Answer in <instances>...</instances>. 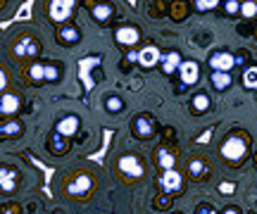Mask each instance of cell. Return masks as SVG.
<instances>
[{"label":"cell","instance_id":"obj_1","mask_svg":"<svg viewBox=\"0 0 257 214\" xmlns=\"http://www.w3.org/2000/svg\"><path fill=\"white\" fill-rule=\"evenodd\" d=\"M221 157L229 159V162H240V159H245L248 155V140L238 136V133H231L229 138L221 143Z\"/></svg>","mask_w":257,"mask_h":214},{"label":"cell","instance_id":"obj_2","mask_svg":"<svg viewBox=\"0 0 257 214\" xmlns=\"http://www.w3.org/2000/svg\"><path fill=\"white\" fill-rule=\"evenodd\" d=\"M131 129H134V136L136 138H150V136H155V119L150 117V114H136L134 121H131Z\"/></svg>","mask_w":257,"mask_h":214},{"label":"cell","instance_id":"obj_3","mask_svg":"<svg viewBox=\"0 0 257 214\" xmlns=\"http://www.w3.org/2000/svg\"><path fill=\"white\" fill-rule=\"evenodd\" d=\"M181 183H184V178L179 171L174 169H162V174H160V190L167 193V195H172V193H179L181 190Z\"/></svg>","mask_w":257,"mask_h":214},{"label":"cell","instance_id":"obj_4","mask_svg":"<svg viewBox=\"0 0 257 214\" xmlns=\"http://www.w3.org/2000/svg\"><path fill=\"white\" fill-rule=\"evenodd\" d=\"M74 5H76V0H50V5H48L50 19H53V22H57V24H62L64 19L72 15Z\"/></svg>","mask_w":257,"mask_h":214},{"label":"cell","instance_id":"obj_5","mask_svg":"<svg viewBox=\"0 0 257 214\" xmlns=\"http://www.w3.org/2000/svg\"><path fill=\"white\" fill-rule=\"evenodd\" d=\"M117 167H119V171L128 181L143 176V164H141V159H138L136 155H124V157H119V164H117Z\"/></svg>","mask_w":257,"mask_h":214},{"label":"cell","instance_id":"obj_6","mask_svg":"<svg viewBox=\"0 0 257 214\" xmlns=\"http://www.w3.org/2000/svg\"><path fill=\"white\" fill-rule=\"evenodd\" d=\"M93 190V178L88 174H79L76 178H72L69 183H67V193L69 195H76V197H83L88 195Z\"/></svg>","mask_w":257,"mask_h":214},{"label":"cell","instance_id":"obj_7","mask_svg":"<svg viewBox=\"0 0 257 214\" xmlns=\"http://www.w3.org/2000/svg\"><path fill=\"white\" fill-rule=\"evenodd\" d=\"M236 65V57L231 55L229 50H217L210 55V67L214 72H231Z\"/></svg>","mask_w":257,"mask_h":214},{"label":"cell","instance_id":"obj_8","mask_svg":"<svg viewBox=\"0 0 257 214\" xmlns=\"http://www.w3.org/2000/svg\"><path fill=\"white\" fill-rule=\"evenodd\" d=\"M41 53V43L31 36H22L15 43V55L17 57H36Z\"/></svg>","mask_w":257,"mask_h":214},{"label":"cell","instance_id":"obj_9","mask_svg":"<svg viewBox=\"0 0 257 214\" xmlns=\"http://www.w3.org/2000/svg\"><path fill=\"white\" fill-rule=\"evenodd\" d=\"M19 107H22V98L17 93L3 91V95H0V114L3 117H12V114L19 112Z\"/></svg>","mask_w":257,"mask_h":214},{"label":"cell","instance_id":"obj_10","mask_svg":"<svg viewBox=\"0 0 257 214\" xmlns=\"http://www.w3.org/2000/svg\"><path fill=\"white\" fill-rule=\"evenodd\" d=\"M200 76V65L193 62V60H186L184 65L179 67V79H181V86H193Z\"/></svg>","mask_w":257,"mask_h":214},{"label":"cell","instance_id":"obj_11","mask_svg":"<svg viewBox=\"0 0 257 214\" xmlns=\"http://www.w3.org/2000/svg\"><path fill=\"white\" fill-rule=\"evenodd\" d=\"M114 38H117V43H119V46L131 48V46H136L138 41H141V31H138L136 27H121V29H117Z\"/></svg>","mask_w":257,"mask_h":214},{"label":"cell","instance_id":"obj_12","mask_svg":"<svg viewBox=\"0 0 257 214\" xmlns=\"http://www.w3.org/2000/svg\"><path fill=\"white\" fill-rule=\"evenodd\" d=\"M181 65H184V60H181V53H179V50H169V53L162 55V60H160V67H162L165 74H174V72H179V67Z\"/></svg>","mask_w":257,"mask_h":214},{"label":"cell","instance_id":"obj_13","mask_svg":"<svg viewBox=\"0 0 257 214\" xmlns=\"http://www.w3.org/2000/svg\"><path fill=\"white\" fill-rule=\"evenodd\" d=\"M160 60H162V55H160V50H157L155 46H148V48H143V50L138 53V65L143 67V69L155 67Z\"/></svg>","mask_w":257,"mask_h":214},{"label":"cell","instance_id":"obj_14","mask_svg":"<svg viewBox=\"0 0 257 214\" xmlns=\"http://www.w3.org/2000/svg\"><path fill=\"white\" fill-rule=\"evenodd\" d=\"M79 126H81L79 117H76V114H69V117H64V119L57 121L55 131H60V133H62V136H67V138H72L74 133H79Z\"/></svg>","mask_w":257,"mask_h":214},{"label":"cell","instance_id":"obj_15","mask_svg":"<svg viewBox=\"0 0 257 214\" xmlns=\"http://www.w3.org/2000/svg\"><path fill=\"white\" fill-rule=\"evenodd\" d=\"M48 150H50L53 155H64V152L69 150V138L62 136L60 131H53L50 138H48Z\"/></svg>","mask_w":257,"mask_h":214},{"label":"cell","instance_id":"obj_16","mask_svg":"<svg viewBox=\"0 0 257 214\" xmlns=\"http://www.w3.org/2000/svg\"><path fill=\"white\" fill-rule=\"evenodd\" d=\"M17 181H19V174L15 169H10V167L0 169V188H3V193H12L17 188Z\"/></svg>","mask_w":257,"mask_h":214},{"label":"cell","instance_id":"obj_17","mask_svg":"<svg viewBox=\"0 0 257 214\" xmlns=\"http://www.w3.org/2000/svg\"><path fill=\"white\" fill-rule=\"evenodd\" d=\"M188 176L195 178V181H200V178H207L210 176V167H207V162L205 159H191L188 162Z\"/></svg>","mask_w":257,"mask_h":214},{"label":"cell","instance_id":"obj_18","mask_svg":"<svg viewBox=\"0 0 257 214\" xmlns=\"http://www.w3.org/2000/svg\"><path fill=\"white\" fill-rule=\"evenodd\" d=\"M91 15H93V19H95V22L105 24V22L114 15V8H112L110 3H95V5L91 8Z\"/></svg>","mask_w":257,"mask_h":214},{"label":"cell","instance_id":"obj_19","mask_svg":"<svg viewBox=\"0 0 257 214\" xmlns=\"http://www.w3.org/2000/svg\"><path fill=\"white\" fill-rule=\"evenodd\" d=\"M57 41H60L62 46H76V43L81 41V34H79V29L64 27V29H60V34H57Z\"/></svg>","mask_w":257,"mask_h":214},{"label":"cell","instance_id":"obj_20","mask_svg":"<svg viewBox=\"0 0 257 214\" xmlns=\"http://www.w3.org/2000/svg\"><path fill=\"white\" fill-rule=\"evenodd\" d=\"M191 110H193V112H198V114L207 112V110H210V95L205 93V91L195 93V95H193V100H191Z\"/></svg>","mask_w":257,"mask_h":214},{"label":"cell","instance_id":"obj_21","mask_svg":"<svg viewBox=\"0 0 257 214\" xmlns=\"http://www.w3.org/2000/svg\"><path fill=\"white\" fill-rule=\"evenodd\" d=\"M19 133H22V121H17V119L5 121V124L0 126V136H3V138H17Z\"/></svg>","mask_w":257,"mask_h":214},{"label":"cell","instance_id":"obj_22","mask_svg":"<svg viewBox=\"0 0 257 214\" xmlns=\"http://www.w3.org/2000/svg\"><path fill=\"white\" fill-rule=\"evenodd\" d=\"M210 79H212V86H214L217 91H226V88H231V81H233V79L229 76V72H214Z\"/></svg>","mask_w":257,"mask_h":214},{"label":"cell","instance_id":"obj_23","mask_svg":"<svg viewBox=\"0 0 257 214\" xmlns=\"http://www.w3.org/2000/svg\"><path fill=\"white\" fill-rule=\"evenodd\" d=\"M157 164H160V169H174L176 157L169 150H160V152H157Z\"/></svg>","mask_w":257,"mask_h":214},{"label":"cell","instance_id":"obj_24","mask_svg":"<svg viewBox=\"0 0 257 214\" xmlns=\"http://www.w3.org/2000/svg\"><path fill=\"white\" fill-rule=\"evenodd\" d=\"M105 110L110 112V114H117V112L124 110V100H121L119 95H110V98L105 100Z\"/></svg>","mask_w":257,"mask_h":214},{"label":"cell","instance_id":"obj_25","mask_svg":"<svg viewBox=\"0 0 257 214\" xmlns=\"http://www.w3.org/2000/svg\"><path fill=\"white\" fill-rule=\"evenodd\" d=\"M240 15H243V19H252L257 15V3L255 0H243L240 3Z\"/></svg>","mask_w":257,"mask_h":214},{"label":"cell","instance_id":"obj_26","mask_svg":"<svg viewBox=\"0 0 257 214\" xmlns=\"http://www.w3.org/2000/svg\"><path fill=\"white\" fill-rule=\"evenodd\" d=\"M243 86H245V88H252V91H257V67H250V69H245V74H243Z\"/></svg>","mask_w":257,"mask_h":214},{"label":"cell","instance_id":"obj_27","mask_svg":"<svg viewBox=\"0 0 257 214\" xmlns=\"http://www.w3.org/2000/svg\"><path fill=\"white\" fill-rule=\"evenodd\" d=\"M29 76H31L34 84H43L46 81V65H34L29 69Z\"/></svg>","mask_w":257,"mask_h":214},{"label":"cell","instance_id":"obj_28","mask_svg":"<svg viewBox=\"0 0 257 214\" xmlns=\"http://www.w3.org/2000/svg\"><path fill=\"white\" fill-rule=\"evenodd\" d=\"M240 3H243V0H224V12H226L229 17L240 15Z\"/></svg>","mask_w":257,"mask_h":214},{"label":"cell","instance_id":"obj_29","mask_svg":"<svg viewBox=\"0 0 257 214\" xmlns=\"http://www.w3.org/2000/svg\"><path fill=\"white\" fill-rule=\"evenodd\" d=\"M193 5H195L198 12H210V10H214L219 5V0H193Z\"/></svg>","mask_w":257,"mask_h":214},{"label":"cell","instance_id":"obj_30","mask_svg":"<svg viewBox=\"0 0 257 214\" xmlns=\"http://www.w3.org/2000/svg\"><path fill=\"white\" fill-rule=\"evenodd\" d=\"M57 79H60V67L46 65V81H57Z\"/></svg>","mask_w":257,"mask_h":214},{"label":"cell","instance_id":"obj_31","mask_svg":"<svg viewBox=\"0 0 257 214\" xmlns=\"http://www.w3.org/2000/svg\"><path fill=\"white\" fill-rule=\"evenodd\" d=\"M233 188H236V186L226 181V183H221V186H219V193H221V195H231V193H233Z\"/></svg>","mask_w":257,"mask_h":214},{"label":"cell","instance_id":"obj_32","mask_svg":"<svg viewBox=\"0 0 257 214\" xmlns=\"http://www.w3.org/2000/svg\"><path fill=\"white\" fill-rule=\"evenodd\" d=\"M195 214H217V212H214V207H212V205H200Z\"/></svg>","mask_w":257,"mask_h":214},{"label":"cell","instance_id":"obj_33","mask_svg":"<svg viewBox=\"0 0 257 214\" xmlns=\"http://www.w3.org/2000/svg\"><path fill=\"white\" fill-rule=\"evenodd\" d=\"M155 207H160V209H162V207H169V197H167V193H165V197H160V200H157Z\"/></svg>","mask_w":257,"mask_h":214},{"label":"cell","instance_id":"obj_34","mask_svg":"<svg viewBox=\"0 0 257 214\" xmlns=\"http://www.w3.org/2000/svg\"><path fill=\"white\" fill-rule=\"evenodd\" d=\"M224 214H238V209H236V207H226V209H224Z\"/></svg>","mask_w":257,"mask_h":214}]
</instances>
